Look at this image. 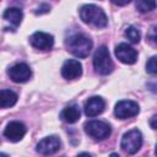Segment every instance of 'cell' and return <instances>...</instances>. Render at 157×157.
Listing matches in <instances>:
<instances>
[{
    "label": "cell",
    "mask_w": 157,
    "mask_h": 157,
    "mask_svg": "<svg viewBox=\"0 0 157 157\" xmlns=\"http://www.w3.org/2000/svg\"><path fill=\"white\" fill-rule=\"evenodd\" d=\"M156 1L155 0H136V9L140 12H150L155 10Z\"/></svg>",
    "instance_id": "e0dca14e"
},
{
    "label": "cell",
    "mask_w": 157,
    "mask_h": 157,
    "mask_svg": "<svg viewBox=\"0 0 157 157\" xmlns=\"http://www.w3.org/2000/svg\"><path fill=\"white\" fill-rule=\"evenodd\" d=\"M49 11H50V6L48 4H40L38 6V9L36 10V13L37 15H42V13H47Z\"/></svg>",
    "instance_id": "ffe728a7"
},
{
    "label": "cell",
    "mask_w": 157,
    "mask_h": 157,
    "mask_svg": "<svg viewBox=\"0 0 157 157\" xmlns=\"http://www.w3.org/2000/svg\"><path fill=\"white\" fill-rule=\"evenodd\" d=\"M105 108V102L99 96H93L88 98V101L85 103V114L87 117H97L99 115Z\"/></svg>",
    "instance_id": "4fadbf2b"
},
{
    "label": "cell",
    "mask_w": 157,
    "mask_h": 157,
    "mask_svg": "<svg viewBox=\"0 0 157 157\" xmlns=\"http://www.w3.org/2000/svg\"><path fill=\"white\" fill-rule=\"evenodd\" d=\"M146 71L151 75H156L157 72V65H156V56H151L150 60L146 63Z\"/></svg>",
    "instance_id": "d6986e66"
},
{
    "label": "cell",
    "mask_w": 157,
    "mask_h": 157,
    "mask_svg": "<svg viewBox=\"0 0 157 157\" xmlns=\"http://www.w3.org/2000/svg\"><path fill=\"white\" fill-rule=\"evenodd\" d=\"M155 32H156V28L153 27L152 29H151V34L148 36V38H150V40H151V43L155 45L156 44V36H155Z\"/></svg>",
    "instance_id": "7402d4cb"
},
{
    "label": "cell",
    "mask_w": 157,
    "mask_h": 157,
    "mask_svg": "<svg viewBox=\"0 0 157 157\" xmlns=\"http://www.w3.org/2000/svg\"><path fill=\"white\" fill-rule=\"evenodd\" d=\"M29 43L36 49L49 50L54 45V37L45 32H34L29 37Z\"/></svg>",
    "instance_id": "9c48e42d"
},
{
    "label": "cell",
    "mask_w": 157,
    "mask_h": 157,
    "mask_svg": "<svg viewBox=\"0 0 157 157\" xmlns=\"http://www.w3.org/2000/svg\"><path fill=\"white\" fill-rule=\"evenodd\" d=\"M130 1H131V0H112V2L115 4V5H118V6H125V5H128Z\"/></svg>",
    "instance_id": "44dd1931"
},
{
    "label": "cell",
    "mask_w": 157,
    "mask_h": 157,
    "mask_svg": "<svg viewBox=\"0 0 157 157\" xmlns=\"http://www.w3.org/2000/svg\"><path fill=\"white\" fill-rule=\"evenodd\" d=\"M80 115H81V112H80V108L77 104H70V105L65 107L60 113L61 120H64L65 123H69V124L76 123L80 119Z\"/></svg>",
    "instance_id": "5bb4252c"
},
{
    "label": "cell",
    "mask_w": 157,
    "mask_h": 157,
    "mask_svg": "<svg viewBox=\"0 0 157 157\" xmlns=\"http://www.w3.org/2000/svg\"><path fill=\"white\" fill-rule=\"evenodd\" d=\"M0 156H7L6 153H0Z\"/></svg>",
    "instance_id": "cb8c5ba5"
},
{
    "label": "cell",
    "mask_w": 157,
    "mask_h": 157,
    "mask_svg": "<svg viewBox=\"0 0 157 157\" xmlns=\"http://www.w3.org/2000/svg\"><path fill=\"white\" fill-rule=\"evenodd\" d=\"M115 56L119 59V61L132 65L137 60V52L126 43H120L115 47Z\"/></svg>",
    "instance_id": "30bf717a"
},
{
    "label": "cell",
    "mask_w": 157,
    "mask_h": 157,
    "mask_svg": "<svg viewBox=\"0 0 157 157\" xmlns=\"http://www.w3.org/2000/svg\"><path fill=\"white\" fill-rule=\"evenodd\" d=\"M93 66L94 70L101 75H108L113 71L114 64L110 59L109 50L105 45H101L93 55Z\"/></svg>",
    "instance_id": "3957f363"
},
{
    "label": "cell",
    "mask_w": 157,
    "mask_h": 157,
    "mask_svg": "<svg viewBox=\"0 0 157 157\" xmlns=\"http://www.w3.org/2000/svg\"><path fill=\"white\" fill-rule=\"evenodd\" d=\"M61 147V141L58 136H48L37 144V152L40 155H54Z\"/></svg>",
    "instance_id": "ba28073f"
},
{
    "label": "cell",
    "mask_w": 157,
    "mask_h": 157,
    "mask_svg": "<svg viewBox=\"0 0 157 157\" xmlns=\"http://www.w3.org/2000/svg\"><path fill=\"white\" fill-rule=\"evenodd\" d=\"M141 146H142V134L140 130L132 129L123 135L120 141V147L124 152L129 155H134L140 150Z\"/></svg>",
    "instance_id": "277c9868"
},
{
    "label": "cell",
    "mask_w": 157,
    "mask_h": 157,
    "mask_svg": "<svg viewBox=\"0 0 157 157\" xmlns=\"http://www.w3.org/2000/svg\"><path fill=\"white\" fill-rule=\"evenodd\" d=\"M7 75L10 76V78L13 82L17 83H22V82H27L31 76H32V71L29 69V66L25 63H18L13 66H11L7 70Z\"/></svg>",
    "instance_id": "52a82bcc"
},
{
    "label": "cell",
    "mask_w": 157,
    "mask_h": 157,
    "mask_svg": "<svg viewBox=\"0 0 157 157\" xmlns=\"http://www.w3.org/2000/svg\"><path fill=\"white\" fill-rule=\"evenodd\" d=\"M17 102V94L11 90H0V108H10Z\"/></svg>",
    "instance_id": "9a60e30c"
},
{
    "label": "cell",
    "mask_w": 157,
    "mask_h": 157,
    "mask_svg": "<svg viewBox=\"0 0 157 157\" xmlns=\"http://www.w3.org/2000/svg\"><path fill=\"white\" fill-rule=\"evenodd\" d=\"M80 17L85 23L92 25L97 28H104L108 25V18L104 11L93 4L83 5L80 9Z\"/></svg>",
    "instance_id": "6da1fadb"
},
{
    "label": "cell",
    "mask_w": 157,
    "mask_h": 157,
    "mask_svg": "<svg viewBox=\"0 0 157 157\" xmlns=\"http://www.w3.org/2000/svg\"><path fill=\"white\" fill-rule=\"evenodd\" d=\"M26 126L25 124H22L21 121H10L5 130H4V135L5 137L11 141V142H18L20 140H22V137L26 135Z\"/></svg>",
    "instance_id": "8fae6325"
},
{
    "label": "cell",
    "mask_w": 157,
    "mask_h": 157,
    "mask_svg": "<svg viewBox=\"0 0 157 157\" xmlns=\"http://www.w3.org/2000/svg\"><path fill=\"white\" fill-rule=\"evenodd\" d=\"M125 36L128 37V39L131 42V43H139L140 42V38H141V34H140V31L132 26L128 27L125 29Z\"/></svg>",
    "instance_id": "ac0fdd59"
},
{
    "label": "cell",
    "mask_w": 157,
    "mask_h": 157,
    "mask_svg": "<svg viewBox=\"0 0 157 157\" xmlns=\"http://www.w3.org/2000/svg\"><path fill=\"white\" fill-rule=\"evenodd\" d=\"M156 119H157V117L156 115H153L152 117V119H151V121H150V124H151V128L152 129H156L157 126H156Z\"/></svg>",
    "instance_id": "603a6c76"
},
{
    "label": "cell",
    "mask_w": 157,
    "mask_h": 157,
    "mask_svg": "<svg viewBox=\"0 0 157 157\" xmlns=\"http://www.w3.org/2000/svg\"><path fill=\"white\" fill-rule=\"evenodd\" d=\"M61 75L66 80H75L82 75V65L76 59L66 60L61 66Z\"/></svg>",
    "instance_id": "7c38bea8"
},
{
    "label": "cell",
    "mask_w": 157,
    "mask_h": 157,
    "mask_svg": "<svg viewBox=\"0 0 157 157\" xmlns=\"http://www.w3.org/2000/svg\"><path fill=\"white\" fill-rule=\"evenodd\" d=\"M22 17H23V13L20 9L17 7H10L7 9L5 12H4V18L6 21H9L10 23H12L15 27H17L21 21H22Z\"/></svg>",
    "instance_id": "2e32d148"
},
{
    "label": "cell",
    "mask_w": 157,
    "mask_h": 157,
    "mask_svg": "<svg viewBox=\"0 0 157 157\" xmlns=\"http://www.w3.org/2000/svg\"><path fill=\"white\" fill-rule=\"evenodd\" d=\"M139 112H140L139 104L130 99L118 102L114 108V114L118 119H128V118L135 117L139 114Z\"/></svg>",
    "instance_id": "8992f818"
},
{
    "label": "cell",
    "mask_w": 157,
    "mask_h": 157,
    "mask_svg": "<svg viewBox=\"0 0 157 157\" xmlns=\"http://www.w3.org/2000/svg\"><path fill=\"white\" fill-rule=\"evenodd\" d=\"M92 40L82 33H74L66 39L67 50L77 58H87L92 49Z\"/></svg>",
    "instance_id": "7a4b0ae2"
},
{
    "label": "cell",
    "mask_w": 157,
    "mask_h": 157,
    "mask_svg": "<svg viewBox=\"0 0 157 157\" xmlns=\"http://www.w3.org/2000/svg\"><path fill=\"white\" fill-rule=\"evenodd\" d=\"M83 128H85L86 134L96 141H102L107 139L112 132L110 125L101 120H90L85 123Z\"/></svg>",
    "instance_id": "5b68a950"
}]
</instances>
